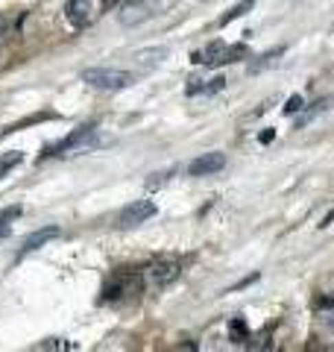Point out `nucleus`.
Listing matches in <instances>:
<instances>
[{"label": "nucleus", "mask_w": 334, "mask_h": 352, "mask_svg": "<svg viewBox=\"0 0 334 352\" xmlns=\"http://www.w3.org/2000/svg\"><path fill=\"white\" fill-rule=\"evenodd\" d=\"M38 352H65V349H74V344H68V340H62V338H47V340H41V344H36Z\"/></svg>", "instance_id": "15"}, {"label": "nucleus", "mask_w": 334, "mask_h": 352, "mask_svg": "<svg viewBox=\"0 0 334 352\" xmlns=\"http://www.w3.org/2000/svg\"><path fill=\"white\" fill-rule=\"evenodd\" d=\"M273 135H276V129H267V132H261V144H270Z\"/></svg>", "instance_id": "23"}, {"label": "nucleus", "mask_w": 334, "mask_h": 352, "mask_svg": "<svg viewBox=\"0 0 334 352\" xmlns=\"http://www.w3.org/2000/svg\"><path fill=\"white\" fill-rule=\"evenodd\" d=\"M9 232H12V229H9V220H0V238H9Z\"/></svg>", "instance_id": "22"}, {"label": "nucleus", "mask_w": 334, "mask_h": 352, "mask_svg": "<svg viewBox=\"0 0 334 352\" xmlns=\"http://www.w3.org/2000/svg\"><path fill=\"white\" fill-rule=\"evenodd\" d=\"M329 294H331V300H334V285H331V291H329Z\"/></svg>", "instance_id": "25"}, {"label": "nucleus", "mask_w": 334, "mask_h": 352, "mask_svg": "<svg viewBox=\"0 0 334 352\" xmlns=\"http://www.w3.org/2000/svg\"><path fill=\"white\" fill-rule=\"evenodd\" d=\"M167 53H170L167 47H144V50H138V53H135V56H132V59H135V65H138V68L150 71V68H159V65L167 59Z\"/></svg>", "instance_id": "9"}, {"label": "nucleus", "mask_w": 334, "mask_h": 352, "mask_svg": "<svg viewBox=\"0 0 334 352\" xmlns=\"http://www.w3.org/2000/svg\"><path fill=\"white\" fill-rule=\"evenodd\" d=\"M223 168H226V156L214 150V153H203L199 159H194L191 164H188V173L191 176H211V173H217Z\"/></svg>", "instance_id": "7"}, {"label": "nucleus", "mask_w": 334, "mask_h": 352, "mask_svg": "<svg viewBox=\"0 0 334 352\" xmlns=\"http://www.w3.org/2000/svg\"><path fill=\"white\" fill-rule=\"evenodd\" d=\"M82 82L97 88V91H120V88H129L135 82V76L120 68H85Z\"/></svg>", "instance_id": "1"}, {"label": "nucleus", "mask_w": 334, "mask_h": 352, "mask_svg": "<svg viewBox=\"0 0 334 352\" xmlns=\"http://www.w3.org/2000/svg\"><path fill=\"white\" fill-rule=\"evenodd\" d=\"M255 6V0H243V3H238L235 9H229V12L226 15H223L220 18V27H226V24H232V21H238V18H243V15H247L249 12V9Z\"/></svg>", "instance_id": "13"}, {"label": "nucleus", "mask_w": 334, "mask_h": 352, "mask_svg": "<svg viewBox=\"0 0 334 352\" xmlns=\"http://www.w3.org/2000/svg\"><path fill=\"white\" fill-rule=\"evenodd\" d=\"M329 103L331 100H317L314 106H311V109H305V112L302 115H299V120H296V129H302V126H308L311 124V120H314L320 112H326V109H329Z\"/></svg>", "instance_id": "12"}, {"label": "nucleus", "mask_w": 334, "mask_h": 352, "mask_svg": "<svg viewBox=\"0 0 334 352\" xmlns=\"http://www.w3.org/2000/svg\"><path fill=\"white\" fill-rule=\"evenodd\" d=\"M317 335L320 340H326V344H334V308H322L317 314Z\"/></svg>", "instance_id": "11"}, {"label": "nucleus", "mask_w": 334, "mask_h": 352, "mask_svg": "<svg viewBox=\"0 0 334 352\" xmlns=\"http://www.w3.org/2000/svg\"><path fill=\"white\" fill-rule=\"evenodd\" d=\"M331 220H334V208H331V212H329L326 217H322V223H320V226H329V223H331Z\"/></svg>", "instance_id": "24"}, {"label": "nucleus", "mask_w": 334, "mask_h": 352, "mask_svg": "<svg viewBox=\"0 0 334 352\" xmlns=\"http://www.w3.org/2000/svg\"><path fill=\"white\" fill-rule=\"evenodd\" d=\"M91 138H94V126H80V129H74L71 135L62 141V144H56L50 153H53V156H65V153L88 150V147H94V144H91Z\"/></svg>", "instance_id": "5"}, {"label": "nucleus", "mask_w": 334, "mask_h": 352, "mask_svg": "<svg viewBox=\"0 0 334 352\" xmlns=\"http://www.w3.org/2000/svg\"><path fill=\"white\" fill-rule=\"evenodd\" d=\"M106 0H68L65 3V18L74 30H85L88 24H94L97 15L103 12Z\"/></svg>", "instance_id": "2"}, {"label": "nucleus", "mask_w": 334, "mask_h": 352, "mask_svg": "<svg viewBox=\"0 0 334 352\" xmlns=\"http://www.w3.org/2000/svg\"><path fill=\"white\" fill-rule=\"evenodd\" d=\"M18 214H21V208L12 206V208H6V212H0V220H15Z\"/></svg>", "instance_id": "20"}, {"label": "nucleus", "mask_w": 334, "mask_h": 352, "mask_svg": "<svg viewBox=\"0 0 334 352\" xmlns=\"http://www.w3.org/2000/svg\"><path fill=\"white\" fill-rule=\"evenodd\" d=\"M223 85H226V80H223V76H214V80H208V85L203 88V94H217V91H223Z\"/></svg>", "instance_id": "19"}, {"label": "nucleus", "mask_w": 334, "mask_h": 352, "mask_svg": "<svg viewBox=\"0 0 334 352\" xmlns=\"http://www.w3.org/2000/svg\"><path fill=\"white\" fill-rule=\"evenodd\" d=\"M241 50H243V47H229L226 41H211L205 50L194 53V62L205 65V68H217V65H223V62H235L232 56H238Z\"/></svg>", "instance_id": "4"}, {"label": "nucleus", "mask_w": 334, "mask_h": 352, "mask_svg": "<svg viewBox=\"0 0 334 352\" xmlns=\"http://www.w3.org/2000/svg\"><path fill=\"white\" fill-rule=\"evenodd\" d=\"M155 15V3H135V6H126L124 12H120V21H124L126 27L132 24H141V21H147Z\"/></svg>", "instance_id": "10"}, {"label": "nucleus", "mask_w": 334, "mask_h": 352, "mask_svg": "<svg viewBox=\"0 0 334 352\" xmlns=\"http://www.w3.org/2000/svg\"><path fill=\"white\" fill-rule=\"evenodd\" d=\"M302 109H305V100L299 94H293L291 100L285 103V115H296V112H302Z\"/></svg>", "instance_id": "18"}, {"label": "nucleus", "mask_w": 334, "mask_h": 352, "mask_svg": "<svg viewBox=\"0 0 334 352\" xmlns=\"http://www.w3.org/2000/svg\"><path fill=\"white\" fill-rule=\"evenodd\" d=\"M155 212H159V208H155L153 200H135L132 206H126L124 212H120V220H118V223L124 226V229H132V226L144 223V220H150Z\"/></svg>", "instance_id": "6"}, {"label": "nucleus", "mask_w": 334, "mask_h": 352, "mask_svg": "<svg viewBox=\"0 0 334 352\" xmlns=\"http://www.w3.org/2000/svg\"><path fill=\"white\" fill-rule=\"evenodd\" d=\"M56 235H59V226H44V229H36L32 235L24 238V244H21V256H27V252L32 250H41L47 241H53Z\"/></svg>", "instance_id": "8"}, {"label": "nucleus", "mask_w": 334, "mask_h": 352, "mask_svg": "<svg viewBox=\"0 0 334 352\" xmlns=\"http://www.w3.org/2000/svg\"><path fill=\"white\" fill-rule=\"evenodd\" d=\"M21 162H24V153H21V150H9L6 156L0 159V176H6L9 170H12V168H18Z\"/></svg>", "instance_id": "14"}, {"label": "nucleus", "mask_w": 334, "mask_h": 352, "mask_svg": "<svg viewBox=\"0 0 334 352\" xmlns=\"http://www.w3.org/2000/svg\"><path fill=\"white\" fill-rule=\"evenodd\" d=\"M106 3H109V0H106Z\"/></svg>", "instance_id": "26"}, {"label": "nucleus", "mask_w": 334, "mask_h": 352, "mask_svg": "<svg viewBox=\"0 0 334 352\" xmlns=\"http://www.w3.org/2000/svg\"><path fill=\"white\" fill-rule=\"evenodd\" d=\"M285 53V47H278V50H270V53H264V56L258 59V62H249V74H258L261 68H267V65H273L278 56Z\"/></svg>", "instance_id": "16"}, {"label": "nucleus", "mask_w": 334, "mask_h": 352, "mask_svg": "<svg viewBox=\"0 0 334 352\" xmlns=\"http://www.w3.org/2000/svg\"><path fill=\"white\" fill-rule=\"evenodd\" d=\"M182 273V264L173 261V258H162V261H153L147 270H144V279H147V285L153 291H162L167 288V285H173L176 279H179Z\"/></svg>", "instance_id": "3"}, {"label": "nucleus", "mask_w": 334, "mask_h": 352, "mask_svg": "<svg viewBox=\"0 0 334 352\" xmlns=\"http://www.w3.org/2000/svg\"><path fill=\"white\" fill-rule=\"evenodd\" d=\"M176 173V168H170V170H159V173H153L150 179H147V188H159V185H164L170 176Z\"/></svg>", "instance_id": "17"}, {"label": "nucleus", "mask_w": 334, "mask_h": 352, "mask_svg": "<svg viewBox=\"0 0 334 352\" xmlns=\"http://www.w3.org/2000/svg\"><path fill=\"white\" fill-rule=\"evenodd\" d=\"M9 36V21L3 18V15H0V41H3Z\"/></svg>", "instance_id": "21"}]
</instances>
